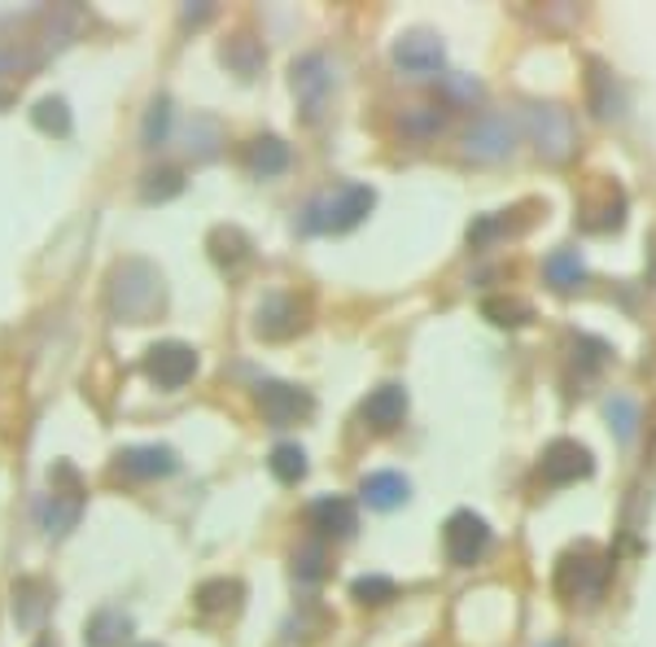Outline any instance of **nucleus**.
Returning a JSON list of instances; mask_svg holds the SVG:
<instances>
[{
	"label": "nucleus",
	"instance_id": "obj_30",
	"mask_svg": "<svg viewBox=\"0 0 656 647\" xmlns=\"http://www.w3.org/2000/svg\"><path fill=\"white\" fill-rule=\"evenodd\" d=\"M351 595H355L360 604H390V599L398 595V586H394V577L367 574V577H355V582H351Z\"/></svg>",
	"mask_w": 656,
	"mask_h": 647
},
{
	"label": "nucleus",
	"instance_id": "obj_17",
	"mask_svg": "<svg viewBox=\"0 0 656 647\" xmlns=\"http://www.w3.org/2000/svg\"><path fill=\"white\" fill-rule=\"evenodd\" d=\"M175 451L171 446H128V451H119V468L128 473V477H166V473H175Z\"/></svg>",
	"mask_w": 656,
	"mask_h": 647
},
{
	"label": "nucleus",
	"instance_id": "obj_14",
	"mask_svg": "<svg viewBox=\"0 0 656 647\" xmlns=\"http://www.w3.org/2000/svg\"><path fill=\"white\" fill-rule=\"evenodd\" d=\"M306 520L320 538H351L360 529V516H355V504L342 499V495H324L306 507Z\"/></svg>",
	"mask_w": 656,
	"mask_h": 647
},
{
	"label": "nucleus",
	"instance_id": "obj_7",
	"mask_svg": "<svg viewBox=\"0 0 656 647\" xmlns=\"http://www.w3.org/2000/svg\"><path fill=\"white\" fill-rule=\"evenodd\" d=\"M145 376L153 385H162V390H180L184 381H193V372H198V351L193 346H184V342H158V346H149L145 351Z\"/></svg>",
	"mask_w": 656,
	"mask_h": 647
},
{
	"label": "nucleus",
	"instance_id": "obj_33",
	"mask_svg": "<svg viewBox=\"0 0 656 647\" xmlns=\"http://www.w3.org/2000/svg\"><path fill=\"white\" fill-rule=\"evenodd\" d=\"M293 574L302 577V582H320V577H324V543H306V547H297V556H293Z\"/></svg>",
	"mask_w": 656,
	"mask_h": 647
},
{
	"label": "nucleus",
	"instance_id": "obj_23",
	"mask_svg": "<svg viewBox=\"0 0 656 647\" xmlns=\"http://www.w3.org/2000/svg\"><path fill=\"white\" fill-rule=\"evenodd\" d=\"M206 245H211V259H215L219 267H228V272L250 259V236L241 228H215Z\"/></svg>",
	"mask_w": 656,
	"mask_h": 647
},
{
	"label": "nucleus",
	"instance_id": "obj_32",
	"mask_svg": "<svg viewBox=\"0 0 656 647\" xmlns=\"http://www.w3.org/2000/svg\"><path fill=\"white\" fill-rule=\"evenodd\" d=\"M223 62H232L241 74H254L259 71V62H263V53H259V44H254L250 36H236V40L223 49Z\"/></svg>",
	"mask_w": 656,
	"mask_h": 647
},
{
	"label": "nucleus",
	"instance_id": "obj_3",
	"mask_svg": "<svg viewBox=\"0 0 656 647\" xmlns=\"http://www.w3.org/2000/svg\"><path fill=\"white\" fill-rule=\"evenodd\" d=\"M372 206H376V193L367 184H337L333 193H324L306 206L302 228L306 232H351L372 215Z\"/></svg>",
	"mask_w": 656,
	"mask_h": 647
},
{
	"label": "nucleus",
	"instance_id": "obj_2",
	"mask_svg": "<svg viewBox=\"0 0 656 647\" xmlns=\"http://www.w3.org/2000/svg\"><path fill=\"white\" fill-rule=\"evenodd\" d=\"M608 574H613L608 556H604L595 543H578V547H569V552L556 560V577H552V586H556V595H561V599H569V604H578V599L591 604V599H599V595H604Z\"/></svg>",
	"mask_w": 656,
	"mask_h": 647
},
{
	"label": "nucleus",
	"instance_id": "obj_26",
	"mask_svg": "<svg viewBox=\"0 0 656 647\" xmlns=\"http://www.w3.org/2000/svg\"><path fill=\"white\" fill-rule=\"evenodd\" d=\"M128 635H132V621H128L119 608L97 613V617H92V626H88V644L92 647H114V644H123Z\"/></svg>",
	"mask_w": 656,
	"mask_h": 647
},
{
	"label": "nucleus",
	"instance_id": "obj_20",
	"mask_svg": "<svg viewBox=\"0 0 656 647\" xmlns=\"http://www.w3.org/2000/svg\"><path fill=\"white\" fill-rule=\"evenodd\" d=\"M245 162L263 180L268 175H281L290 166V144L281 141V137H259V141H250V149H245Z\"/></svg>",
	"mask_w": 656,
	"mask_h": 647
},
{
	"label": "nucleus",
	"instance_id": "obj_28",
	"mask_svg": "<svg viewBox=\"0 0 656 647\" xmlns=\"http://www.w3.org/2000/svg\"><path fill=\"white\" fill-rule=\"evenodd\" d=\"M272 473H276V482L297 486V482L306 477V451H302L297 442H281V446L272 451Z\"/></svg>",
	"mask_w": 656,
	"mask_h": 647
},
{
	"label": "nucleus",
	"instance_id": "obj_4",
	"mask_svg": "<svg viewBox=\"0 0 656 647\" xmlns=\"http://www.w3.org/2000/svg\"><path fill=\"white\" fill-rule=\"evenodd\" d=\"M442 547H446V560H451V565L468 569V565H477V560L491 552V525H486L477 512L460 507V512H451L446 525H442Z\"/></svg>",
	"mask_w": 656,
	"mask_h": 647
},
{
	"label": "nucleus",
	"instance_id": "obj_6",
	"mask_svg": "<svg viewBox=\"0 0 656 647\" xmlns=\"http://www.w3.org/2000/svg\"><path fill=\"white\" fill-rule=\"evenodd\" d=\"M83 512V482L71 464H53V491L40 504V520L49 534H67Z\"/></svg>",
	"mask_w": 656,
	"mask_h": 647
},
{
	"label": "nucleus",
	"instance_id": "obj_15",
	"mask_svg": "<svg viewBox=\"0 0 656 647\" xmlns=\"http://www.w3.org/2000/svg\"><path fill=\"white\" fill-rule=\"evenodd\" d=\"M360 416H364V425H372L376 433L398 429L403 416H407V390H403V385H376L364 398Z\"/></svg>",
	"mask_w": 656,
	"mask_h": 647
},
{
	"label": "nucleus",
	"instance_id": "obj_27",
	"mask_svg": "<svg viewBox=\"0 0 656 647\" xmlns=\"http://www.w3.org/2000/svg\"><path fill=\"white\" fill-rule=\"evenodd\" d=\"M442 128H446V110L442 105H412L403 114V137H412V141H434Z\"/></svg>",
	"mask_w": 656,
	"mask_h": 647
},
{
	"label": "nucleus",
	"instance_id": "obj_31",
	"mask_svg": "<svg viewBox=\"0 0 656 647\" xmlns=\"http://www.w3.org/2000/svg\"><path fill=\"white\" fill-rule=\"evenodd\" d=\"M508 211H499V215H482L477 219V223H473V228H468V245H473V250H486V245H491V241H499V236H508V232H516V228H512L508 219Z\"/></svg>",
	"mask_w": 656,
	"mask_h": 647
},
{
	"label": "nucleus",
	"instance_id": "obj_21",
	"mask_svg": "<svg viewBox=\"0 0 656 647\" xmlns=\"http://www.w3.org/2000/svg\"><path fill=\"white\" fill-rule=\"evenodd\" d=\"M543 272H547V281L561 289V293H574L586 281V267L578 250H552L547 263H543Z\"/></svg>",
	"mask_w": 656,
	"mask_h": 647
},
{
	"label": "nucleus",
	"instance_id": "obj_9",
	"mask_svg": "<svg viewBox=\"0 0 656 647\" xmlns=\"http://www.w3.org/2000/svg\"><path fill=\"white\" fill-rule=\"evenodd\" d=\"M394 67L403 74H416V79H430L446 67V44L437 40L434 31H407L394 40Z\"/></svg>",
	"mask_w": 656,
	"mask_h": 647
},
{
	"label": "nucleus",
	"instance_id": "obj_16",
	"mask_svg": "<svg viewBox=\"0 0 656 647\" xmlns=\"http://www.w3.org/2000/svg\"><path fill=\"white\" fill-rule=\"evenodd\" d=\"M586 105L595 119H622L626 114V92L622 83L613 79V71L604 62H591V74H586Z\"/></svg>",
	"mask_w": 656,
	"mask_h": 647
},
{
	"label": "nucleus",
	"instance_id": "obj_8",
	"mask_svg": "<svg viewBox=\"0 0 656 647\" xmlns=\"http://www.w3.org/2000/svg\"><path fill=\"white\" fill-rule=\"evenodd\" d=\"M538 468H543V482H547V486H574V482H583V477L595 473V459H591V451H586L583 442L556 437V442L543 451Z\"/></svg>",
	"mask_w": 656,
	"mask_h": 647
},
{
	"label": "nucleus",
	"instance_id": "obj_1",
	"mask_svg": "<svg viewBox=\"0 0 656 647\" xmlns=\"http://www.w3.org/2000/svg\"><path fill=\"white\" fill-rule=\"evenodd\" d=\"M110 311L132 324H145L149 315L162 311V276L145 259H128L110 272Z\"/></svg>",
	"mask_w": 656,
	"mask_h": 647
},
{
	"label": "nucleus",
	"instance_id": "obj_11",
	"mask_svg": "<svg viewBox=\"0 0 656 647\" xmlns=\"http://www.w3.org/2000/svg\"><path fill=\"white\" fill-rule=\"evenodd\" d=\"M512 141H516V128L508 123V114L486 110V114L473 119V128L464 137V153L477 158V162H499L512 153Z\"/></svg>",
	"mask_w": 656,
	"mask_h": 647
},
{
	"label": "nucleus",
	"instance_id": "obj_29",
	"mask_svg": "<svg viewBox=\"0 0 656 647\" xmlns=\"http://www.w3.org/2000/svg\"><path fill=\"white\" fill-rule=\"evenodd\" d=\"M36 128H44V132H53V137H67V132H71V110H67V101H62V97H44V101L36 105Z\"/></svg>",
	"mask_w": 656,
	"mask_h": 647
},
{
	"label": "nucleus",
	"instance_id": "obj_18",
	"mask_svg": "<svg viewBox=\"0 0 656 647\" xmlns=\"http://www.w3.org/2000/svg\"><path fill=\"white\" fill-rule=\"evenodd\" d=\"M360 495H364L367 507H381V512H390V507L407 504V495H412V482H407L403 473H367L364 482H360Z\"/></svg>",
	"mask_w": 656,
	"mask_h": 647
},
{
	"label": "nucleus",
	"instance_id": "obj_12",
	"mask_svg": "<svg viewBox=\"0 0 656 647\" xmlns=\"http://www.w3.org/2000/svg\"><path fill=\"white\" fill-rule=\"evenodd\" d=\"M302 324H306V306L293 293H268L254 311V333L268 342H285Z\"/></svg>",
	"mask_w": 656,
	"mask_h": 647
},
{
	"label": "nucleus",
	"instance_id": "obj_34",
	"mask_svg": "<svg viewBox=\"0 0 656 647\" xmlns=\"http://www.w3.org/2000/svg\"><path fill=\"white\" fill-rule=\"evenodd\" d=\"M184 189V180H180V171H153L145 175V202H166V198H175Z\"/></svg>",
	"mask_w": 656,
	"mask_h": 647
},
{
	"label": "nucleus",
	"instance_id": "obj_19",
	"mask_svg": "<svg viewBox=\"0 0 656 647\" xmlns=\"http://www.w3.org/2000/svg\"><path fill=\"white\" fill-rule=\"evenodd\" d=\"M49 613V586L36 577H22L13 586V617L18 626H40V617Z\"/></svg>",
	"mask_w": 656,
	"mask_h": 647
},
{
	"label": "nucleus",
	"instance_id": "obj_22",
	"mask_svg": "<svg viewBox=\"0 0 656 647\" xmlns=\"http://www.w3.org/2000/svg\"><path fill=\"white\" fill-rule=\"evenodd\" d=\"M626 219V193L617 184H604V202L595 211H583V228L586 232H617Z\"/></svg>",
	"mask_w": 656,
	"mask_h": 647
},
{
	"label": "nucleus",
	"instance_id": "obj_36",
	"mask_svg": "<svg viewBox=\"0 0 656 647\" xmlns=\"http://www.w3.org/2000/svg\"><path fill=\"white\" fill-rule=\"evenodd\" d=\"M608 421H617V433H622V442L635 433V403L630 398H613L608 403Z\"/></svg>",
	"mask_w": 656,
	"mask_h": 647
},
{
	"label": "nucleus",
	"instance_id": "obj_25",
	"mask_svg": "<svg viewBox=\"0 0 656 647\" xmlns=\"http://www.w3.org/2000/svg\"><path fill=\"white\" fill-rule=\"evenodd\" d=\"M241 582L236 577H211V582H202L198 586V608L202 613H232L236 604H241Z\"/></svg>",
	"mask_w": 656,
	"mask_h": 647
},
{
	"label": "nucleus",
	"instance_id": "obj_24",
	"mask_svg": "<svg viewBox=\"0 0 656 647\" xmlns=\"http://www.w3.org/2000/svg\"><path fill=\"white\" fill-rule=\"evenodd\" d=\"M482 315H486L491 324H499V328H521V324H529V320H534V306H529L525 297L495 293V297H486V302H482Z\"/></svg>",
	"mask_w": 656,
	"mask_h": 647
},
{
	"label": "nucleus",
	"instance_id": "obj_13",
	"mask_svg": "<svg viewBox=\"0 0 656 647\" xmlns=\"http://www.w3.org/2000/svg\"><path fill=\"white\" fill-rule=\"evenodd\" d=\"M329 88H333V74H329V62L320 53H306L293 62V92L302 101V114L306 123H315L324 114V101H329Z\"/></svg>",
	"mask_w": 656,
	"mask_h": 647
},
{
	"label": "nucleus",
	"instance_id": "obj_38",
	"mask_svg": "<svg viewBox=\"0 0 656 647\" xmlns=\"http://www.w3.org/2000/svg\"><path fill=\"white\" fill-rule=\"evenodd\" d=\"M547 647H561V644H547Z\"/></svg>",
	"mask_w": 656,
	"mask_h": 647
},
{
	"label": "nucleus",
	"instance_id": "obj_5",
	"mask_svg": "<svg viewBox=\"0 0 656 647\" xmlns=\"http://www.w3.org/2000/svg\"><path fill=\"white\" fill-rule=\"evenodd\" d=\"M525 132L538 144L547 162H565L574 153V119L561 105H529L525 110Z\"/></svg>",
	"mask_w": 656,
	"mask_h": 647
},
{
	"label": "nucleus",
	"instance_id": "obj_35",
	"mask_svg": "<svg viewBox=\"0 0 656 647\" xmlns=\"http://www.w3.org/2000/svg\"><path fill=\"white\" fill-rule=\"evenodd\" d=\"M166 123H171V105L158 97L153 105H149V119H145V144H162L166 137Z\"/></svg>",
	"mask_w": 656,
	"mask_h": 647
},
{
	"label": "nucleus",
	"instance_id": "obj_37",
	"mask_svg": "<svg viewBox=\"0 0 656 647\" xmlns=\"http://www.w3.org/2000/svg\"><path fill=\"white\" fill-rule=\"evenodd\" d=\"M141 647H158V644H141Z\"/></svg>",
	"mask_w": 656,
	"mask_h": 647
},
{
	"label": "nucleus",
	"instance_id": "obj_10",
	"mask_svg": "<svg viewBox=\"0 0 656 647\" xmlns=\"http://www.w3.org/2000/svg\"><path fill=\"white\" fill-rule=\"evenodd\" d=\"M311 407H315V398H311L306 390H297V385H285V381H263V385H259V412H263V421L276 425V429L306 421Z\"/></svg>",
	"mask_w": 656,
	"mask_h": 647
}]
</instances>
